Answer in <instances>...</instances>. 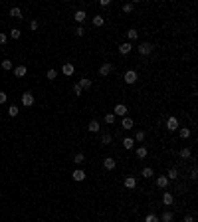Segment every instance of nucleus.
Here are the masks:
<instances>
[{"label": "nucleus", "mask_w": 198, "mask_h": 222, "mask_svg": "<svg viewBox=\"0 0 198 222\" xmlns=\"http://www.w3.org/2000/svg\"><path fill=\"white\" fill-rule=\"evenodd\" d=\"M172 218H174V216H172V212H168V210H165L161 216H159V220H161V222H172Z\"/></svg>", "instance_id": "14"}, {"label": "nucleus", "mask_w": 198, "mask_h": 222, "mask_svg": "<svg viewBox=\"0 0 198 222\" xmlns=\"http://www.w3.org/2000/svg\"><path fill=\"white\" fill-rule=\"evenodd\" d=\"M46 77H48V79H56V77H58V72H56V70H48Z\"/></svg>", "instance_id": "35"}, {"label": "nucleus", "mask_w": 198, "mask_h": 222, "mask_svg": "<svg viewBox=\"0 0 198 222\" xmlns=\"http://www.w3.org/2000/svg\"><path fill=\"white\" fill-rule=\"evenodd\" d=\"M2 68L4 70H12V62L10 60H2Z\"/></svg>", "instance_id": "38"}, {"label": "nucleus", "mask_w": 198, "mask_h": 222, "mask_svg": "<svg viewBox=\"0 0 198 222\" xmlns=\"http://www.w3.org/2000/svg\"><path fill=\"white\" fill-rule=\"evenodd\" d=\"M111 141H113V137L109 135V133H105V135L101 137V143H105V145H109V143H111Z\"/></svg>", "instance_id": "32"}, {"label": "nucleus", "mask_w": 198, "mask_h": 222, "mask_svg": "<svg viewBox=\"0 0 198 222\" xmlns=\"http://www.w3.org/2000/svg\"><path fill=\"white\" fill-rule=\"evenodd\" d=\"M147 155H149V151H147V147H139V149H137V157H139V159H145Z\"/></svg>", "instance_id": "26"}, {"label": "nucleus", "mask_w": 198, "mask_h": 222, "mask_svg": "<svg viewBox=\"0 0 198 222\" xmlns=\"http://www.w3.org/2000/svg\"><path fill=\"white\" fill-rule=\"evenodd\" d=\"M71 177H73V181H83V179H85V171H81V169H75L73 173H71Z\"/></svg>", "instance_id": "8"}, {"label": "nucleus", "mask_w": 198, "mask_h": 222, "mask_svg": "<svg viewBox=\"0 0 198 222\" xmlns=\"http://www.w3.org/2000/svg\"><path fill=\"white\" fill-rule=\"evenodd\" d=\"M10 16H12V18H18V20H20V18H22V10L14 6V8H12V10H10Z\"/></svg>", "instance_id": "25"}, {"label": "nucleus", "mask_w": 198, "mask_h": 222, "mask_svg": "<svg viewBox=\"0 0 198 222\" xmlns=\"http://www.w3.org/2000/svg\"><path fill=\"white\" fill-rule=\"evenodd\" d=\"M133 119H131V117H123V121H121V127H123V129H127V131H129V129H133Z\"/></svg>", "instance_id": "11"}, {"label": "nucleus", "mask_w": 198, "mask_h": 222, "mask_svg": "<svg viewBox=\"0 0 198 222\" xmlns=\"http://www.w3.org/2000/svg\"><path fill=\"white\" fill-rule=\"evenodd\" d=\"M83 34H85L83 26H77V28H75V36H83Z\"/></svg>", "instance_id": "39"}, {"label": "nucleus", "mask_w": 198, "mask_h": 222, "mask_svg": "<svg viewBox=\"0 0 198 222\" xmlns=\"http://www.w3.org/2000/svg\"><path fill=\"white\" fill-rule=\"evenodd\" d=\"M81 91H83V89L79 87V83H75V85H73V93H75V95H81Z\"/></svg>", "instance_id": "40"}, {"label": "nucleus", "mask_w": 198, "mask_h": 222, "mask_svg": "<svg viewBox=\"0 0 198 222\" xmlns=\"http://www.w3.org/2000/svg\"><path fill=\"white\" fill-rule=\"evenodd\" d=\"M73 72H75L73 64H64V68H62V73L64 75H73Z\"/></svg>", "instance_id": "9"}, {"label": "nucleus", "mask_w": 198, "mask_h": 222, "mask_svg": "<svg viewBox=\"0 0 198 222\" xmlns=\"http://www.w3.org/2000/svg\"><path fill=\"white\" fill-rule=\"evenodd\" d=\"M83 161H85V157H83V153H77V155L73 157V163H75V165H81Z\"/></svg>", "instance_id": "29"}, {"label": "nucleus", "mask_w": 198, "mask_h": 222, "mask_svg": "<svg viewBox=\"0 0 198 222\" xmlns=\"http://www.w3.org/2000/svg\"><path fill=\"white\" fill-rule=\"evenodd\" d=\"M135 185H137L135 177H127L125 179V188H135Z\"/></svg>", "instance_id": "20"}, {"label": "nucleus", "mask_w": 198, "mask_h": 222, "mask_svg": "<svg viewBox=\"0 0 198 222\" xmlns=\"http://www.w3.org/2000/svg\"><path fill=\"white\" fill-rule=\"evenodd\" d=\"M105 123L113 125V123H115V115H113V113H107V115H105Z\"/></svg>", "instance_id": "30"}, {"label": "nucleus", "mask_w": 198, "mask_h": 222, "mask_svg": "<svg viewBox=\"0 0 198 222\" xmlns=\"http://www.w3.org/2000/svg\"><path fill=\"white\" fill-rule=\"evenodd\" d=\"M178 135L182 137V139H188V137L192 135V131H190V129H188V127H182V129H180V131H178Z\"/></svg>", "instance_id": "21"}, {"label": "nucleus", "mask_w": 198, "mask_h": 222, "mask_svg": "<svg viewBox=\"0 0 198 222\" xmlns=\"http://www.w3.org/2000/svg\"><path fill=\"white\" fill-rule=\"evenodd\" d=\"M131 50H133L131 42H125V44H121V46H119V54H123V56H125V54H129Z\"/></svg>", "instance_id": "10"}, {"label": "nucleus", "mask_w": 198, "mask_h": 222, "mask_svg": "<svg viewBox=\"0 0 198 222\" xmlns=\"http://www.w3.org/2000/svg\"><path fill=\"white\" fill-rule=\"evenodd\" d=\"M123 147L125 149H133L135 147V141L131 139V137H125V139H123Z\"/></svg>", "instance_id": "24"}, {"label": "nucleus", "mask_w": 198, "mask_h": 222, "mask_svg": "<svg viewBox=\"0 0 198 222\" xmlns=\"http://www.w3.org/2000/svg\"><path fill=\"white\" fill-rule=\"evenodd\" d=\"M157 186H159V188H166V186H168V179H166V177H159V179H157Z\"/></svg>", "instance_id": "18"}, {"label": "nucleus", "mask_w": 198, "mask_h": 222, "mask_svg": "<svg viewBox=\"0 0 198 222\" xmlns=\"http://www.w3.org/2000/svg\"><path fill=\"white\" fill-rule=\"evenodd\" d=\"M77 83H79V87H81V89H91V79H87V77H81Z\"/></svg>", "instance_id": "13"}, {"label": "nucleus", "mask_w": 198, "mask_h": 222, "mask_svg": "<svg viewBox=\"0 0 198 222\" xmlns=\"http://www.w3.org/2000/svg\"><path fill=\"white\" fill-rule=\"evenodd\" d=\"M22 105L24 107H32L34 105V95L30 93V91H26V93L22 95Z\"/></svg>", "instance_id": "4"}, {"label": "nucleus", "mask_w": 198, "mask_h": 222, "mask_svg": "<svg viewBox=\"0 0 198 222\" xmlns=\"http://www.w3.org/2000/svg\"><path fill=\"white\" fill-rule=\"evenodd\" d=\"M103 167L107 171H113L117 167V163H115V159H111V157H107V159H103Z\"/></svg>", "instance_id": "6"}, {"label": "nucleus", "mask_w": 198, "mask_h": 222, "mask_svg": "<svg viewBox=\"0 0 198 222\" xmlns=\"http://www.w3.org/2000/svg\"><path fill=\"white\" fill-rule=\"evenodd\" d=\"M127 38H129V40H131V42H135V40H137V38H139V32L135 30V28H131V30H127Z\"/></svg>", "instance_id": "23"}, {"label": "nucleus", "mask_w": 198, "mask_h": 222, "mask_svg": "<svg viewBox=\"0 0 198 222\" xmlns=\"http://www.w3.org/2000/svg\"><path fill=\"white\" fill-rule=\"evenodd\" d=\"M174 202V196H172V192H165V194H163V204H165V206H170V204Z\"/></svg>", "instance_id": "7"}, {"label": "nucleus", "mask_w": 198, "mask_h": 222, "mask_svg": "<svg viewBox=\"0 0 198 222\" xmlns=\"http://www.w3.org/2000/svg\"><path fill=\"white\" fill-rule=\"evenodd\" d=\"M8 115H10V117H16V115H18V107H16V105L8 107Z\"/></svg>", "instance_id": "34"}, {"label": "nucleus", "mask_w": 198, "mask_h": 222, "mask_svg": "<svg viewBox=\"0 0 198 222\" xmlns=\"http://www.w3.org/2000/svg\"><path fill=\"white\" fill-rule=\"evenodd\" d=\"M103 22H105L103 16H99V14H97V16H93V26H97V28H99V26H103Z\"/></svg>", "instance_id": "27"}, {"label": "nucleus", "mask_w": 198, "mask_h": 222, "mask_svg": "<svg viewBox=\"0 0 198 222\" xmlns=\"http://www.w3.org/2000/svg\"><path fill=\"white\" fill-rule=\"evenodd\" d=\"M109 4H111V0H99V6H109Z\"/></svg>", "instance_id": "42"}, {"label": "nucleus", "mask_w": 198, "mask_h": 222, "mask_svg": "<svg viewBox=\"0 0 198 222\" xmlns=\"http://www.w3.org/2000/svg\"><path fill=\"white\" fill-rule=\"evenodd\" d=\"M182 222H194V216L192 214H188V216H184V220Z\"/></svg>", "instance_id": "43"}, {"label": "nucleus", "mask_w": 198, "mask_h": 222, "mask_svg": "<svg viewBox=\"0 0 198 222\" xmlns=\"http://www.w3.org/2000/svg\"><path fill=\"white\" fill-rule=\"evenodd\" d=\"M127 105H125V103H117V105H115V109H113V115H115V117H125V115H127Z\"/></svg>", "instance_id": "2"}, {"label": "nucleus", "mask_w": 198, "mask_h": 222, "mask_svg": "<svg viewBox=\"0 0 198 222\" xmlns=\"http://www.w3.org/2000/svg\"><path fill=\"white\" fill-rule=\"evenodd\" d=\"M133 141H137V143L145 141V131H137V135H135V139H133Z\"/></svg>", "instance_id": "31"}, {"label": "nucleus", "mask_w": 198, "mask_h": 222, "mask_svg": "<svg viewBox=\"0 0 198 222\" xmlns=\"http://www.w3.org/2000/svg\"><path fill=\"white\" fill-rule=\"evenodd\" d=\"M111 70H113V68H111V64H103V66L99 68V73L105 77V75H109V73H111Z\"/></svg>", "instance_id": "15"}, {"label": "nucleus", "mask_w": 198, "mask_h": 222, "mask_svg": "<svg viewBox=\"0 0 198 222\" xmlns=\"http://www.w3.org/2000/svg\"><path fill=\"white\" fill-rule=\"evenodd\" d=\"M85 10H75V14H73V18H75V22H83L85 20Z\"/></svg>", "instance_id": "16"}, {"label": "nucleus", "mask_w": 198, "mask_h": 222, "mask_svg": "<svg viewBox=\"0 0 198 222\" xmlns=\"http://www.w3.org/2000/svg\"><path fill=\"white\" fill-rule=\"evenodd\" d=\"M6 40H8V36H6V34H2V32H0V46H2V44H6Z\"/></svg>", "instance_id": "41"}, {"label": "nucleus", "mask_w": 198, "mask_h": 222, "mask_svg": "<svg viewBox=\"0 0 198 222\" xmlns=\"http://www.w3.org/2000/svg\"><path fill=\"white\" fill-rule=\"evenodd\" d=\"M26 73H28L26 66H18V68H14V75H16V77H24Z\"/></svg>", "instance_id": "12"}, {"label": "nucleus", "mask_w": 198, "mask_h": 222, "mask_svg": "<svg viewBox=\"0 0 198 222\" xmlns=\"http://www.w3.org/2000/svg\"><path fill=\"white\" fill-rule=\"evenodd\" d=\"M123 79H125V83H129V85H131V83H135L139 79V73L135 72V70H129V72L123 75Z\"/></svg>", "instance_id": "3"}, {"label": "nucleus", "mask_w": 198, "mask_h": 222, "mask_svg": "<svg viewBox=\"0 0 198 222\" xmlns=\"http://www.w3.org/2000/svg\"><path fill=\"white\" fill-rule=\"evenodd\" d=\"M166 179H170V181H174V179H178V169L176 167H172V169H168V175Z\"/></svg>", "instance_id": "17"}, {"label": "nucleus", "mask_w": 198, "mask_h": 222, "mask_svg": "<svg viewBox=\"0 0 198 222\" xmlns=\"http://www.w3.org/2000/svg\"><path fill=\"white\" fill-rule=\"evenodd\" d=\"M123 12H125V14H131V12H133V4L131 2L123 4Z\"/></svg>", "instance_id": "33"}, {"label": "nucleus", "mask_w": 198, "mask_h": 222, "mask_svg": "<svg viewBox=\"0 0 198 222\" xmlns=\"http://www.w3.org/2000/svg\"><path fill=\"white\" fill-rule=\"evenodd\" d=\"M190 177H192V179H196V177H198V173H196V169H192V171H190Z\"/></svg>", "instance_id": "46"}, {"label": "nucleus", "mask_w": 198, "mask_h": 222, "mask_svg": "<svg viewBox=\"0 0 198 222\" xmlns=\"http://www.w3.org/2000/svg\"><path fill=\"white\" fill-rule=\"evenodd\" d=\"M30 28H32V30H38V22H36V20H34V22L30 24Z\"/></svg>", "instance_id": "45"}, {"label": "nucleus", "mask_w": 198, "mask_h": 222, "mask_svg": "<svg viewBox=\"0 0 198 222\" xmlns=\"http://www.w3.org/2000/svg\"><path fill=\"white\" fill-rule=\"evenodd\" d=\"M141 175H143V177H145V179H151V177H153V175H155V171L151 169V167H145V169L141 171Z\"/></svg>", "instance_id": "22"}, {"label": "nucleus", "mask_w": 198, "mask_h": 222, "mask_svg": "<svg viewBox=\"0 0 198 222\" xmlns=\"http://www.w3.org/2000/svg\"><path fill=\"white\" fill-rule=\"evenodd\" d=\"M87 129H89L91 133H97L99 129H101V127H99V121H95V119H93V121H89V127H87Z\"/></svg>", "instance_id": "19"}, {"label": "nucleus", "mask_w": 198, "mask_h": 222, "mask_svg": "<svg viewBox=\"0 0 198 222\" xmlns=\"http://www.w3.org/2000/svg\"><path fill=\"white\" fill-rule=\"evenodd\" d=\"M6 97H8V95L4 93V91H0V103H4V101H6Z\"/></svg>", "instance_id": "44"}, {"label": "nucleus", "mask_w": 198, "mask_h": 222, "mask_svg": "<svg viewBox=\"0 0 198 222\" xmlns=\"http://www.w3.org/2000/svg\"><path fill=\"white\" fill-rule=\"evenodd\" d=\"M180 157H182V159H188V157H190V149H182V151H180Z\"/></svg>", "instance_id": "37"}, {"label": "nucleus", "mask_w": 198, "mask_h": 222, "mask_svg": "<svg viewBox=\"0 0 198 222\" xmlns=\"http://www.w3.org/2000/svg\"><path fill=\"white\" fill-rule=\"evenodd\" d=\"M153 50H155V46L149 44V42L139 44V54H141V56H149V54H153Z\"/></svg>", "instance_id": "1"}, {"label": "nucleus", "mask_w": 198, "mask_h": 222, "mask_svg": "<svg viewBox=\"0 0 198 222\" xmlns=\"http://www.w3.org/2000/svg\"><path fill=\"white\" fill-rule=\"evenodd\" d=\"M20 34H22V32H20V30H18V28H12V32H10V36H12V38H14V40H18V38H20Z\"/></svg>", "instance_id": "36"}, {"label": "nucleus", "mask_w": 198, "mask_h": 222, "mask_svg": "<svg viewBox=\"0 0 198 222\" xmlns=\"http://www.w3.org/2000/svg\"><path fill=\"white\" fill-rule=\"evenodd\" d=\"M166 129L168 131H176V129H178V119H176V117H168L166 119Z\"/></svg>", "instance_id": "5"}, {"label": "nucleus", "mask_w": 198, "mask_h": 222, "mask_svg": "<svg viewBox=\"0 0 198 222\" xmlns=\"http://www.w3.org/2000/svg\"><path fill=\"white\" fill-rule=\"evenodd\" d=\"M145 222H161V220H159V216H157V214H153V212H151V214H147V216H145Z\"/></svg>", "instance_id": "28"}]
</instances>
